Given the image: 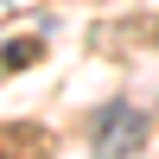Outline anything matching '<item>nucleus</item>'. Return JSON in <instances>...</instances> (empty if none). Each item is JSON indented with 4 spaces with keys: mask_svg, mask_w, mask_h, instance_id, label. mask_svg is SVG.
<instances>
[{
    "mask_svg": "<svg viewBox=\"0 0 159 159\" xmlns=\"http://www.w3.org/2000/svg\"><path fill=\"white\" fill-rule=\"evenodd\" d=\"M140 134H147L140 108H108L102 115V159H121L127 147H140Z\"/></svg>",
    "mask_w": 159,
    "mask_h": 159,
    "instance_id": "1",
    "label": "nucleus"
},
{
    "mask_svg": "<svg viewBox=\"0 0 159 159\" xmlns=\"http://www.w3.org/2000/svg\"><path fill=\"white\" fill-rule=\"evenodd\" d=\"M25 57H32V38H13V45L0 51V64H25Z\"/></svg>",
    "mask_w": 159,
    "mask_h": 159,
    "instance_id": "2",
    "label": "nucleus"
}]
</instances>
